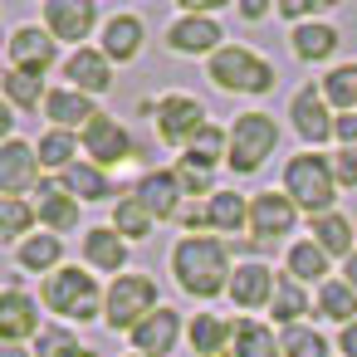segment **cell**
Listing matches in <instances>:
<instances>
[{
    "label": "cell",
    "mask_w": 357,
    "mask_h": 357,
    "mask_svg": "<svg viewBox=\"0 0 357 357\" xmlns=\"http://www.w3.org/2000/svg\"><path fill=\"white\" fill-rule=\"evenodd\" d=\"M172 274H176V284H181L186 294H196V298H215V294L230 289V279H235L225 245L211 240V235H186V240L172 250Z\"/></svg>",
    "instance_id": "obj_1"
},
{
    "label": "cell",
    "mask_w": 357,
    "mask_h": 357,
    "mask_svg": "<svg viewBox=\"0 0 357 357\" xmlns=\"http://www.w3.org/2000/svg\"><path fill=\"white\" fill-rule=\"evenodd\" d=\"M284 196L313 215H328L333 196H337V176H333V157H318V152H303L289 162L284 172Z\"/></svg>",
    "instance_id": "obj_2"
},
{
    "label": "cell",
    "mask_w": 357,
    "mask_h": 357,
    "mask_svg": "<svg viewBox=\"0 0 357 357\" xmlns=\"http://www.w3.org/2000/svg\"><path fill=\"white\" fill-rule=\"evenodd\" d=\"M206 74H211L215 89H230V93H269L274 89V64L259 59L245 45H225L220 54H211Z\"/></svg>",
    "instance_id": "obj_3"
},
{
    "label": "cell",
    "mask_w": 357,
    "mask_h": 357,
    "mask_svg": "<svg viewBox=\"0 0 357 357\" xmlns=\"http://www.w3.org/2000/svg\"><path fill=\"white\" fill-rule=\"evenodd\" d=\"M162 303H157V284L147 279V274H118L113 279V289H108V328L118 333V328H128V333H137L152 313H157Z\"/></svg>",
    "instance_id": "obj_4"
},
{
    "label": "cell",
    "mask_w": 357,
    "mask_h": 357,
    "mask_svg": "<svg viewBox=\"0 0 357 357\" xmlns=\"http://www.w3.org/2000/svg\"><path fill=\"white\" fill-rule=\"evenodd\" d=\"M274 142H279V128H274L269 113H245V118H235V128H230V157H225L230 172H240V176L259 172L264 157L274 152Z\"/></svg>",
    "instance_id": "obj_5"
},
{
    "label": "cell",
    "mask_w": 357,
    "mask_h": 357,
    "mask_svg": "<svg viewBox=\"0 0 357 357\" xmlns=\"http://www.w3.org/2000/svg\"><path fill=\"white\" fill-rule=\"evenodd\" d=\"M45 303H50L54 313H64V318L89 323V318L98 313V284H93V274L59 269V274H50V284H45Z\"/></svg>",
    "instance_id": "obj_6"
},
{
    "label": "cell",
    "mask_w": 357,
    "mask_h": 357,
    "mask_svg": "<svg viewBox=\"0 0 357 357\" xmlns=\"http://www.w3.org/2000/svg\"><path fill=\"white\" fill-rule=\"evenodd\" d=\"M206 128H211V123H206V108H201L196 98L167 93V98L157 103V137H162L167 147H191Z\"/></svg>",
    "instance_id": "obj_7"
},
{
    "label": "cell",
    "mask_w": 357,
    "mask_h": 357,
    "mask_svg": "<svg viewBox=\"0 0 357 357\" xmlns=\"http://www.w3.org/2000/svg\"><path fill=\"white\" fill-rule=\"evenodd\" d=\"M84 152L93 157V167H118V162L132 157V137H128V128H123L118 118L98 113V118L84 128Z\"/></svg>",
    "instance_id": "obj_8"
},
{
    "label": "cell",
    "mask_w": 357,
    "mask_h": 357,
    "mask_svg": "<svg viewBox=\"0 0 357 357\" xmlns=\"http://www.w3.org/2000/svg\"><path fill=\"white\" fill-rule=\"evenodd\" d=\"M54 35L50 30H15L10 35V69L15 74H30V79H45V69L54 64Z\"/></svg>",
    "instance_id": "obj_9"
},
{
    "label": "cell",
    "mask_w": 357,
    "mask_h": 357,
    "mask_svg": "<svg viewBox=\"0 0 357 357\" xmlns=\"http://www.w3.org/2000/svg\"><path fill=\"white\" fill-rule=\"evenodd\" d=\"M294 128H298V137L303 142H328V137H337V118L328 113V98H323V89H303L298 98H294Z\"/></svg>",
    "instance_id": "obj_10"
},
{
    "label": "cell",
    "mask_w": 357,
    "mask_h": 357,
    "mask_svg": "<svg viewBox=\"0 0 357 357\" xmlns=\"http://www.w3.org/2000/svg\"><path fill=\"white\" fill-rule=\"evenodd\" d=\"M289 230H294V201L274 196V191H259L250 201V235L255 240H284Z\"/></svg>",
    "instance_id": "obj_11"
},
{
    "label": "cell",
    "mask_w": 357,
    "mask_h": 357,
    "mask_svg": "<svg viewBox=\"0 0 357 357\" xmlns=\"http://www.w3.org/2000/svg\"><path fill=\"white\" fill-rule=\"evenodd\" d=\"M93 0H50L45 6V25H50V35L54 40H89V30H93Z\"/></svg>",
    "instance_id": "obj_12"
},
{
    "label": "cell",
    "mask_w": 357,
    "mask_h": 357,
    "mask_svg": "<svg viewBox=\"0 0 357 357\" xmlns=\"http://www.w3.org/2000/svg\"><path fill=\"white\" fill-rule=\"evenodd\" d=\"M167 45H172L176 54H220V50H225V45H220V25H215L211 15H181V20L172 25Z\"/></svg>",
    "instance_id": "obj_13"
},
{
    "label": "cell",
    "mask_w": 357,
    "mask_h": 357,
    "mask_svg": "<svg viewBox=\"0 0 357 357\" xmlns=\"http://www.w3.org/2000/svg\"><path fill=\"white\" fill-rule=\"evenodd\" d=\"M181 181H176V172H147L142 181H137V201L152 211V220H172V215H181Z\"/></svg>",
    "instance_id": "obj_14"
},
{
    "label": "cell",
    "mask_w": 357,
    "mask_h": 357,
    "mask_svg": "<svg viewBox=\"0 0 357 357\" xmlns=\"http://www.w3.org/2000/svg\"><path fill=\"white\" fill-rule=\"evenodd\" d=\"M35 172H40V152L25 147V142H15V137H6V147H0V191L20 196L35 181Z\"/></svg>",
    "instance_id": "obj_15"
},
{
    "label": "cell",
    "mask_w": 357,
    "mask_h": 357,
    "mask_svg": "<svg viewBox=\"0 0 357 357\" xmlns=\"http://www.w3.org/2000/svg\"><path fill=\"white\" fill-rule=\"evenodd\" d=\"M35 333H40V308H35V298L20 294V289H6V298H0V337L20 347V337H35Z\"/></svg>",
    "instance_id": "obj_16"
},
{
    "label": "cell",
    "mask_w": 357,
    "mask_h": 357,
    "mask_svg": "<svg viewBox=\"0 0 357 357\" xmlns=\"http://www.w3.org/2000/svg\"><path fill=\"white\" fill-rule=\"evenodd\" d=\"M64 74H69V89H79V93H103V89L113 84V59L98 54V50H74V59L64 64Z\"/></svg>",
    "instance_id": "obj_17"
},
{
    "label": "cell",
    "mask_w": 357,
    "mask_h": 357,
    "mask_svg": "<svg viewBox=\"0 0 357 357\" xmlns=\"http://www.w3.org/2000/svg\"><path fill=\"white\" fill-rule=\"evenodd\" d=\"M274 284H279V279H274L264 264H240L225 294H230L240 308H259V303H269V298H274Z\"/></svg>",
    "instance_id": "obj_18"
},
{
    "label": "cell",
    "mask_w": 357,
    "mask_h": 357,
    "mask_svg": "<svg viewBox=\"0 0 357 357\" xmlns=\"http://www.w3.org/2000/svg\"><path fill=\"white\" fill-rule=\"evenodd\" d=\"M176 333H181L176 313H172V308H157V313L132 333V347H137L142 357H162V352H172V347H176Z\"/></svg>",
    "instance_id": "obj_19"
},
{
    "label": "cell",
    "mask_w": 357,
    "mask_h": 357,
    "mask_svg": "<svg viewBox=\"0 0 357 357\" xmlns=\"http://www.w3.org/2000/svg\"><path fill=\"white\" fill-rule=\"evenodd\" d=\"M103 54L118 59V64H132L142 54V20L137 15H113L108 30H103Z\"/></svg>",
    "instance_id": "obj_20"
},
{
    "label": "cell",
    "mask_w": 357,
    "mask_h": 357,
    "mask_svg": "<svg viewBox=\"0 0 357 357\" xmlns=\"http://www.w3.org/2000/svg\"><path fill=\"white\" fill-rule=\"evenodd\" d=\"M45 113H50V123L54 128H89L98 113H93V98L89 93H79V89H59V93H50V103H45Z\"/></svg>",
    "instance_id": "obj_21"
},
{
    "label": "cell",
    "mask_w": 357,
    "mask_h": 357,
    "mask_svg": "<svg viewBox=\"0 0 357 357\" xmlns=\"http://www.w3.org/2000/svg\"><path fill=\"white\" fill-rule=\"evenodd\" d=\"M35 211H40V220H45L50 230H69V225L79 220V201H74L59 181H40V201H35Z\"/></svg>",
    "instance_id": "obj_22"
},
{
    "label": "cell",
    "mask_w": 357,
    "mask_h": 357,
    "mask_svg": "<svg viewBox=\"0 0 357 357\" xmlns=\"http://www.w3.org/2000/svg\"><path fill=\"white\" fill-rule=\"evenodd\" d=\"M84 255H89V264H93V269H113V274L128 264V245H123V235H118L113 225L89 230V235H84Z\"/></svg>",
    "instance_id": "obj_23"
},
{
    "label": "cell",
    "mask_w": 357,
    "mask_h": 357,
    "mask_svg": "<svg viewBox=\"0 0 357 357\" xmlns=\"http://www.w3.org/2000/svg\"><path fill=\"white\" fill-rule=\"evenodd\" d=\"M59 186H64L74 201H108V196H113V181L103 176V167H79V162L59 176Z\"/></svg>",
    "instance_id": "obj_24"
},
{
    "label": "cell",
    "mask_w": 357,
    "mask_h": 357,
    "mask_svg": "<svg viewBox=\"0 0 357 357\" xmlns=\"http://www.w3.org/2000/svg\"><path fill=\"white\" fill-rule=\"evenodd\" d=\"M313 240H318L323 255H342V259H352V220H347V215H337V211L313 215Z\"/></svg>",
    "instance_id": "obj_25"
},
{
    "label": "cell",
    "mask_w": 357,
    "mask_h": 357,
    "mask_svg": "<svg viewBox=\"0 0 357 357\" xmlns=\"http://www.w3.org/2000/svg\"><path fill=\"white\" fill-rule=\"evenodd\" d=\"M206 211H211V230H220V235H240V230L250 225V206H245L235 191H215V196L206 201Z\"/></svg>",
    "instance_id": "obj_26"
},
{
    "label": "cell",
    "mask_w": 357,
    "mask_h": 357,
    "mask_svg": "<svg viewBox=\"0 0 357 357\" xmlns=\"http://www.w3.org/2000/svg\"><path fill=\"white\" fill-rule=\"evenodd\" d=\"M225 342H235V328H230L225 318H215V313H196V323H191V347H196L201 357H220Z\"/></svg>",
    "instance_id": "obj_27"
},
{
    "label": "cell",
    "mask_w": 357,
    "mask_h": 357,
    "mask_svg": "<svg viewBox=\"0 0 357 357\" xmlns=\"http://www.w3.org/2000/svg\"><path fill=\"white\" fill-rule=\"evenodd\" d=\"M220 157H230V132H220V128H206L191 147H186V157H181V167H196V172H211Z\"/></svg>",
    "instance_id": "obj_28"
},
{
    "label": "cell",
    "mask_w": 357,
    "mask_h": 357,
    "mask_svg": "<svg viewBox=\"0 0 357 357\" xmlns=\"http://www.w3.org/2000/svg\"><path fill=\"white\" fill-rule=\"evenodd\" d=\"M318 313L333 318V323H357V318H352V313H357L352 284H347V279H328V284L318 289Z\"/></svg>",
    "instance_id": "obj_29"
},
{
    "label": "cell",
    "mask_w": 357,
    "mask_h": 357,
    "mask_svg": "<svg viewBox=\"0 0 357 357\" xmlns=\"http://www.w3.org/2000/svg\"><path fill=\"white\" fill-rule=\"evenodd\" d=\"M333 50H337V30H333V25H298V30H294V54H298V59L318 64V59H328Z\"/></svg>",
    "instance_id": "obj_30"
},
{
    "label": "cell",
    "mask_w": 357,
    "mask_h": 357,
    "mask_svg": "<svg viewBox=\"0 0 357 357\" xmlns=\"http://www.w3.org/2000/svg\"><path fill=\"white\" fill-rule=\"evenodd\" d=\"M284 342H274V333L264 323H240L235 328V352L230 357H279Z\"/></svg>",
    "instance_id": "obj_31"
},
{
    "label": "cell",
    "mask_w": 357,
    "mask_h": 357,
    "mask_svg": "<svg viewBox=\"0 0 357 357\" xmlns=\"http://www.w3.org/2000/svg\"><path fill=\"white\" fill-rule=\"evenodd\" d=\"M113 230L128 235V240H142V235L152 230V211H147L137 196H118V206H113Z\"/></svg>",
    "instance_id": "obj_32"
},
{
    "label": "cell",
    "mask_w": 357,
    "mask_h": 357,
    "mask_svg": "<svg viewBox=\"0 0 357 357\" xmlns=\"http://www.w3.org/2000/svg\"><path fill=\"white\" fill-rule=\"evenodd\" d=\"M323 274H328V255L318 250V240H303V245L289 250V279L313 284V279H323Z\"/></svg>",
    "instance_id": "obj_33"
},
{
    "label": "cell",
    "mask_w": 357,
    "mask_h": 357,
    "mask_svg": "<svg viewBox=\"0 0 357 357\" xmlns=\"http://www.w3.org/2000/svg\"><path fill=\"white\" fill-rule=\"evenodd\" d=\"M74 152H79V142H74V132H64V128H54V132L40 137V167H54L59 176L74 167Z\"/></svg>",
    "instance_id": "obj_34"
},
{
    "label": "cell",
    "mask_w": 357,
    "mask_h": 357,
    "mask_svg": "<svg viewBox=\"0 0 357 357\" xmlns=\"http://www.w3.org/2000/svg\"><path fill=\"white\" fill-rule=\"evenodd\" d=\"M323 98H328V108L352 113V103H357V64H337V69L323 79Z\"/></svg>",
    "instance_id": "obj_35"
},
{
    "label": "cell",
    "mask_w": 357,
    "mask_h": 357,
    "mask_svg": "<svg viewBox=\"0 0 357 357\" xmlns=\"http://www.w3.org/2000/svg\"><path fill=\"white\" fill-rule=\"evenodd\" d=\"M35 220H40L35 206H25L20 196H0V235H6V240H20Z\"/></svg>",
    "instance_id": "obj_36"
},
{
    "label": "cell",
    "mask_w": 357,
    "mask_h": 357,
    "mask_svg": "<svg viewBox=\"0 0 357 357\" xmlns=\"http://www.w3.org/2000/svg\"><path fill=\"white\" fill-rule=\"evenodd\" d=\"M6 98L15 103V108H40V103H50V93H45V79H30V74H6Z\"/></svg>",
    "instance_id": "obj_37"
},
{
    "label": "cell",
    "mask_w": 357,
    "mask_h": 357,
    "mask_svg": "<svg viewBox=\"0 0 357 357\" xmlns=\"http://www.w3.org/2000/svg\"><path fill=\"white\" fill-rule=\"evenodd\" d=\"M269 308H274V318H279V323H294L298 313H308V298H303L298 279H279V284H274V298H269Z\"/></svg>",
    "instance_id": "obj_38"
},
{
    "label": "cell",
    "mask_w": 357,
    "mask_h": 357,
    "mask_svg": "<svg viewBox=\"0 0 357 357\" xmlns=\"http://www.w3.org/2000/svg\"><path fill=\"white\" fill-rule=\"evenodd\" d=\"M20 264L25 269H54L59 264V235H35L20 245Z\"/></svg>",
    "instance_id": "obj_39"
},
{
    "label": "cell",
    "mask_w": 357,
    "mask_h": 357,
    "mask_svg": "<svg viewBox=\"0 0 357 357\" xmlns=\"http://www.w3.org/2000/svg\"><path fill=\"white\" fill-rule=\"evenodd\" d=\"M35 357H93V352H89V347H79V337H74V333H64V328H45V333H40Z\"/></svg>",
    "instance_id": "obj_40"
},
{
    "label": "cell",
    "mask_w": 357,
    "mask_h": 357,
    "mask_svg": "<svg viewBox=\"0 0 357 357\" xmlns=\"http://www.w3.org/2000/svg\"><path fill=\"white\" fill-rule=\"evenodd\" d=\"M284 357H328V342L308 328H289L284 333Z\"/></svg>",
    "instance_id": "obj_41"
},
{
    "label": "cell",
    "mask_w": 357,
    "mask_h": 357,
    "mask_svg": "<svg viewBox=\"0 0 357 357\" xmlns=\"http://www.w3.org/2000/svg\"><path fill=\"white\" fill-rule=\"evenodd\" d=\"M176 181L186 196H215L211 191V172H196V167H176Z\"/></svg>",
    "instance_id": "obj_42"
},
{
    "label": "cell",
    "mask_w": 357,
    "mask_h": 357,
    "mask_svg": "<svg viewBox=\"0 0 357 357\" xmlns=\"http://www.w3.org/2000/svg\"><path fill=\"white\" fill-rule=\"evenodd\" d=\"M333 176H337V186H357V147H342L333 157Z\"/></svg>",
    "instance_id": "obj_43"
},
{
    "label": "cell",
    "mask_w": 357,
    "mask_h": 357,
    "mask_svg": "<svg viewBox=\"0 0 357 357\" xmlns=\"http://www.w3.org/2000/svg\"><path fill=\"white\" fill-rule=\"evenodd\" d=\"M313 10H318V0H284V6H279L284 20H303V15H313Z\"/></svg>",
    "instance_id": "obj_44"
},
{
    "label": "cell",
    "mask_w": 357,
    "mask_h": 357,
    "mask_svg": "<svg viewBox=\"0 0 357 357\" xmlns=\"http://www.w3.org/2000/svg\"><path fill=\"white\" fill-rule=\"evenodd\" d=\"M337 137H342V147H357V118L352 113L337 118Z\"/></svg>",
    "instance_id": "obj_45"
},
{
    "label": "cell",
    "mask_w": 357,
    "mask_h": 357,
    "mask_svg": "<svg viewBox=\"0 0 357 357\" xmlns=\"http://www.w3.org/2000/svg\"><path fill=\"white\" fill-rule=\"evenodd\" d=\"M342 352H347V357H357V323H347V328H342Z\"/></svg>",
    "instance_id": "obj_46"
},
{
    "label": "cell",
    "mask_w": 357,
    "mask_h": 357,
    "mask_svg": "<svg viewBox=\"0 0 357 357\" xmlns=\"http://www.w3.org/2000/svg\"><path fill=\"white\" fill-rule=\"evenodd\" d=\"M342 274H347V284H352V294H357V250H352V259L342 264Z\"/></svg>",
    "instance_id": "obj_47"
},
{
    "label": "cell",
    "mask_w": 357,
    "mask_h": 357,
    "mask_svg": "<svg viewBox=\"0 0 357 357\" xmlns=\"http://www.w3.org/2000/svg\"><path fill=\"white\" fill-rule=\"evenodd\" d=\"M0 357H25V347H15V342H6V352H0Z\"/></svg>",
    "instance_id": "obj_48"
},
{
    "label": "cell",
    "mask_w": 357,
    "mask_h": 357,
    "mask_svg": "<svg viewBox=\"0 0 357 357\" xmlns=\"http://www.w3.org/2000/svg\"><path fill=\"white\" fill-rule=\"evenodd\" d=\"M132 357H142V352H132Z\"/></svg>",
    "instance_id": "obj_49"
}]
</instances>
